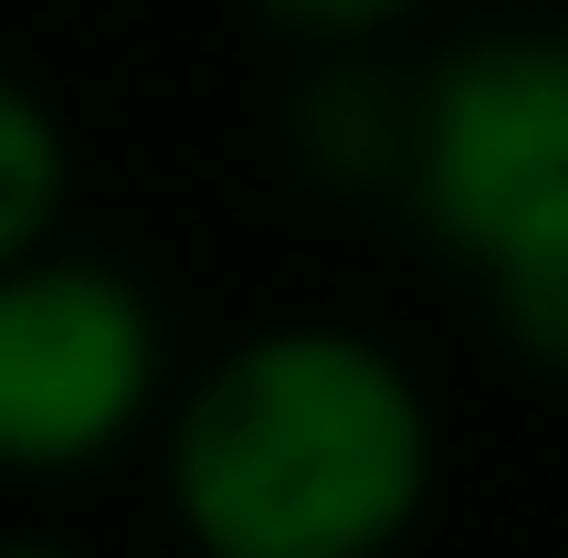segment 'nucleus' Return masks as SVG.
Instances as JSON below:
<instances>
[{"label":"nucleus","mask_w":568,"mask_h":558,"mask_svg":"<svg viewBox=\"0 0 568 558\" xmlns=\"http://www.w3.org/2000/svg\"><path fill=\"white\" fill-rule=\"evenodd\" d=\"M400 211L464 274L568 232V32H464L410 74Z\"/></svg>","instance_id":"nucleus-2"},{"label":"nucleus","mask_w":568,"mask_h":558,"mask_svg":"<svg viewBox=\"0 0 568 558\" xmlns=\"http://www.w3.org/2000/svg\"><path fill=\"white\" fill-rule=\"evenodd\" d=\"M74 201V138L21 74H0V264L42 253Z\"/></svg>","instance_id":"nucleus-5"},{"label":"nucleus","mask_w":568,"mask_h":558,"mask_svg":"<svg viewBox=\"0 0 568 558\" xmlns=\"http://www.w3.org/2000/svg\"><path fill=\"white\" fill-rule=\"evenodd\" d=\"M169 400L159 295L105 253L53 232L42 253L0 264V475L53 485L126 454Z\"/></svg>","instance_id":"nucleus-3"},{"label":"nucleus","mask_w":568,"mask_h":558,"mask_svg":"<svg viewBox=\"0 0 568 558\" xmlns=\"http://www.w3.org/2000/svg\"><path fill=\"white\" fill-rule=\"evenodd\" d=\"M243 11L295 53H337V42H400L432 0H243Z\"/></svg>","instance_id":"nucleus-7"},{"label":"nucleus","mask_w":568,"mask_h":558,"mask_svg":"<svg viewBox=\"0 0 568 558\" xmlns=\"http://www.w3.org/2000/svg\"><path fill=\"white\" fill-rule=\"evenodd\" d=\"M410 74L422 63L400 42H337V53H305L295 95H284V148L316 190L337 201H389L400 211L410 180Z\"/></svg>","instance_id":"nucleus-4"},{"label":"nucleus","mask_w":568,"mask_h":558,"mask_svg":"<svg viewBox=\"0 0 568 558\" xmlns=\"http://www.w3.org/2000/svg\"><path fill=\"white\" fill-rule=\"evenodd\" d=\"M0 558H74V548H53V538H0Z\"/></svg>","instance_id":"nucleus-8"},{"label":"nucleus","mask_w":568,"mask_h":558,"mask_svg":"<svg viewBox=\"0 0 568 558\" xmlns=\"http://www.w3.org/2000/svg\"><path fill=\"white\" fill-rule=\"evenodd\" d=\"M159 412V485L190 558H389L443 475L410 358L337 316L211 348Z\"/></svg>","instance_id":"nucleus-1"},{"label":"nucleus","mask_w":568,"mask_h":558,"mask_svg":"<svg viewBox=\"0 0 568 558\" xmlns=\"http://www.w3.org/2000/svg\"><path fill=\"white\" fill-rule=\"evenodd\" d=\"M474 285H485L495 337H506L527 369L568 379V232L516 243V253H495V264H474Z\"/></svg>","instance_id":"nucleus-6"}]
</instances>
